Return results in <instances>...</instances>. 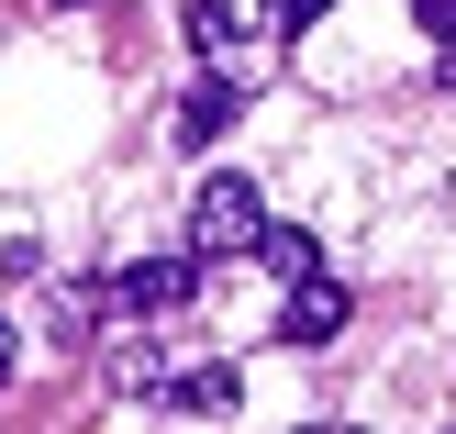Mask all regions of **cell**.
<instances>
[{"mask_svg":"<svg viewBox=\"0 0 456 434\" xmlns=\"http://www.w3.org/2000/svg\"><path fill=\"white\" fill-rule=\"evenodd\" d=\"M256 234H267L256 178H245V168L200 178V201H190V245H200V257H256Z\"/></svg>","mask_w":456,"mask_h":434,"instance_id":"cell-1","label":"cell"},{"mask_svg":"<svg viewBox=\"0 0 456 434\" xmlns=\"http://www.w3.org/2000/svg\"><path fill=\"white\" fill-rule=\"evenodd\" d=\"M346 279H323V267H312V279H289V301H279V334L289 346H334V334H346Z\"/></svg>","mask_w":456,"mask_h":434,"instance_id":"cell-2","label":"cell"},{"mask_svg":"<svg viewBox=\"0 0 456 434\" xmlns=\"http://www.w3.org/2000/svg\"><path fill=\"white\" fill-rule=\"evenodd\" d=\"M256 22H279V12H267V0H190V12H178V34H190V56H234Z\"/></svg>","mask_w":456,"mask_h":434,"instance_id":"cell-3","label":"cell"},{"mask_svg":"<svg viewBox=\"0 0 456 434\" xmlns=\"http://www.w3.org/2000/svg\"><path fill=\"white\" fill-rule=\"evenodd\" d=\"M190 290H200V257H145V267H123V312H145V323L178 312Z\"/></svg>","mask_w":456,"mask_h":434,"instance_id":"cell-4","label":"cell"},{"mask_svg":"<svg viewBox=\"0 0 456 434\" xmlns=\"http://www.w3.org/2000/svg\"><path fill=\"white\" fill-rule=\"evenodd\" d=\"M234 111H245V78H200L190 101H178V145H223V134H234Z\"/></svg>","mask_w":456,"mask_h":434,"instance_id":"cell-5","label":"cell"},{"mask_svg":"<svg viewBox=\"0 0 456 434\" xmlns=\"http://www.w3.org/2000/svg\"><path fill=\"white\" fill-rule=\"evenodd\" d=\"M256 257L279 267V279H312V267H323V234H301V223H267V234H256Z\"/></svg>","mask_w":456,"mask_h":434,"instance_id":"cell-6","label":"cell"},{"mask_svg":"<svg viewBox=\"0 0 456 434\" xmlns=\"http://www.w3.org/2000/svg\"><path fill=\"white\" fill-rule=\"evenodd\" d=\"M167 413H234V368H190V379H167Z\"/></svg>","mask_w":456,"mask_h":434,"instance_id":"cell-7","label":"cell"},{"mask_svg":"<svg viewBox=\"0 0 456 434\" xmlns=\"http://www.w3.org/2000/svg\"><path fill=\"white\" fill-rule=\"evenodd\" d=\"M101 290H56V346H89V323H101Z\"/></svg>","mask_w":456,"mask_h":434,"instance_id":"cell-8","label":"cell"},{"mask_svg":"<svg viewBox=\"0 0 456 434\" xmlns=\"http://www.w3.org/2000/svg\"><path fill=\"white\" fill-rule=\"evenodd\" d=\"M111 379H123V390H167V356L156 346H111Z\"/></svg>","mask_w":456,"mask_h":434,"instance_id":"cell-9","label":"cell"},{"mask_svg":"<svg viewBox=\"0 0 456 434\" xmlns=\"http://www.w3.org/2000/svg\"><path fill=\"white\" fill-rule=\"evenodd\" d=\"M412 22H423L435 45H456V0H412Z\"/></svg>","mask_w":456,"mask_h":434,"instance_id":"cell-10","label":"cell"},{"mask_svg":"<svg viewBox=\"0 0 456 434\" xmlns=\"http://www.w3.org/2000/svg\"><path fill=\"white\" fill-rule=\"evenodd\" d=\"M334 12V0H279V22H289V34H301V22H323Z\"/></svg>","mask_w":456,"mask_h":434,"instance_id":"cell-11","label":"cell"},{"mask_svg":"<svg viewBox=\"0 0 456 434\" xmlns=\"http://www.w3.org/2000/svg\"><path fill=\"white\" fill-rule=\"evenodd\" d=\"M12 356H22V346H12V323H0V390H12Z\"/></svg>","mask_w":456,"mask_h":434,"instance_id":"cell-12","label":"cell"},{"mask_svg":"<svg viewBox=\"0 0 456 434\" xmlns=\"http://www.w3.org/2000/svg\"><path fill=\"white\" fill-rule=\"evenodd\" d=\"M56 12H78V0H56Z\"/></svg>","mask_w":456,"mask_h":434,"instance_id":"cell-13","label":"cell"}]
</instances>
